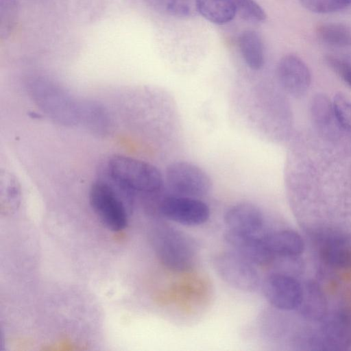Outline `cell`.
I'll list each match as a JSON object with an SVG mask.
<instances>
[{"mask_svg": "<svg viewBox=\"0 0 351 351\" xmlns=\"http://www.w3.org/2000/svg\"><path fill=\"white\" fill-rule=\"evenodd\" d=\"M107 173L112 182L132 194H157L164 184L163 176L157 167L127 156L114 155L110 158Z\"/></svg>", "mask_w": 351, "mask_h": 351, "instance_id": "1", "label": "cell"}, {"mask_svg": "<svg viewBox=\"0 0 351 351\" xmlns=\"http://www.w3.org/2000/svg\"><path fill=\"white\" fill-rule=\"evenodd\" d=\"M152 245L160 263L175 272L189 271L195 265L198 246L186 233L165 224L154 228Z\"/></svg>", "mask_w": 351, "mask_h": 351, "instance_id": "2", "label": "cell"}, {"mask_svg": "<svg viewBox=\"0 0 351 351\" xmlns=\"http://www.w3.org/2000/svg\"><path fill=\"white\" fill-rule=\"evenodd\" d=\"M31 95L37 106L58 123L72 125L79 123L80 102L53 82L37 79L29 84Z\"/></svg>", "mask_w": 351, "mask_h": 351, "instance_id": "3", "label": "cell"}, {"mask_svg": "<svg viewBox=\"0 0 351 351\" xmlns=\"http://www.w3.org/2000/svg\"><path fill=\"white\" fill-rule=\"evenodd\" d=\"M89 202L101 222L110 230L119 232L128 225L125 204L113 185L98 180L89 191Z\"/></svg>", "mask_w": 351, "mask_h": 351, "instance_id": "4", "label": "cell"}, {"mask_svg": "<svg viewBox=\"0 0 351 351\" xmlns=\"http://www.w3.org/2000/svg\"><path fill=\"white\" fill-rule=\"evenodd\" d=\"M165 182L173 195L201 198L211 189L208 174L200 167L187 161L171 163L165 171Z\"/></svg>", "mask_w": 351, "mask_h": 351, "instance_id": "5", "label": "cell"}, {"mask_svg": "<svg viewBox=\"0 0 351 351\" xmlns=\"http://www.w3.org/2000/svg\"><path fill=\"white\" fill-rule=\"evenodd\" d=\"M213 267L221 279L235 289L253 292L260 285V277L254 264L233 251L216 254Z\"/></svg>", "mask_w": 351, "mask_h": 351, "instance_id": "6", "label": "cell"}, {"mask_svg": "<svg viewBox=\"0 0 351 351\" xmlns=\"http://www.w3.org/2000/svg\"><path fill=\"white\" fill-rule=\"evenodd\" d=\"M158 210L164 217L187 226L202 225L210 215V208L201 199L173 194L160 199Z\"/></svg>", "mask_w": 351, "mask_h": 351, "instance_id": "7", "label": "cell"}, {"mask_svg": "<svg viewBox=\"0 0 351 351\" xmlns=\"http://www.w3.org/2000/svg\"><path fill=\"white\" fill-rule=\"evenodd\" d=\"M263 293L268 302L281 311L297 309L302 296V285L293 276L276 272L263 282Z\"/></svg>", "mask_w": 351, "mask_h": 351, "instance_id": "8", "label": "cell"}, {"mask_svg": "<svg viewBox=\"0 0 351 351\" xmlns=\"http://www.w3.org/2000/svg\"><path fill=\"white\" fill-rule=\"evenodd\" d=\"M276 74L282 89L294 97L304 96L311 86V71L306 64L295 55L283 56L277 65Z\"/></svg>", "mask_w": 351, "mask_h": 351, "instance_id": "9", "label": "cell"}, {"mask_svg": "<svg viewBox=\"0 0 351 351\" xmlns=\"http://www.w3.org/2000/svg\"><path fill=\"white\" fill-rule=\"evenodd\" d=\"M321 322L318 346L332 350H345L351 346V317L348 313L336 311L326 315Z\"/></svg>", "mask_w": 351, "mask_h": 351, "instance_id": "10", "label": "cell"}, {"mask_svg": "<svg viewBox=\"0 0 351 351\" xmlns=\"http://www.w3.org/2000/svg\"><path fill=\"white\" fill-rule=\"evenodd\" d=\"M224 239L232 251L254 265H265L275 258L266 247L262 237L228 230Z\"/></svg>", "mask_w": 351, "mask_h": 351, "instance_id": "11", "label": "cell"}, {"mask_svg": "<svg viewBox=\"0 0 351 351\" xmlns=\"http://www.w3.org/2000/svg\"><path fill=\"white\" fill-rule=\"evenodd\" d=\"M224 221L228 230L258 235L263 228L265 217L257 206L249 202H240L226 210Z\"/></svg>", "mask_w": 351, "mask_h": 351, "instance_id": "12", "label": "cell"}, {"mask_svg": "<svg viewBox=\"0 0 351 351\" xmlns=\"http://www.w3.org/2000/svg\"><path fill=\"white\" fill-rule=\"evenodd\" d=\"M265 245L274 258H291L300 256L304 250L301 236L291 230H280L262 236Z\"/></svg>", "mask_w": 351, "mask_h": 351, "instance_id": "13", "label": "cell"}, {"mask_svg": "<svg viewBox=\"0 0 351 351\" xmlns=\"http://www.w3.org/2000/svg\"><path fill=\"white\" fill-rule=\"evenodd\" d=\"M320 256L330 267L346 269L351 268V237L341 234H331L320 245Z\"/></svg>", "mask_w": 351, "mask_h": 351, "instance_id": "14", "label": "cell"}, {"mask_svg": "<svg viewBox=\"0 0 351 351\" xmlns=\"http://www.w3.org/2000/svg\"><path fill=\"white\" fill-rule=\"evenodd\" d=\"M300 315L309 321L321 322L327 315L326 297L317 285L307 282L302 286L300 304L297 308Z\"/></svg>", "mask_w": 351, "mask_h": 351, "instance_id": "15", "label": "cell"}, {"mask_svg": "<svg viewBox=\"0 0 351 351\" xmlns=\"http://www.w3.org/2000/svg\"><path fill=\"white\" fill-rule=\"evenodd\" d=\"M238 44L247 66L253 71L261 70L265 64V51L259 34L252 30L245 31L240 35Z\"/></svg>", "mask_w": 351, "mask_h": 351, "instance_id": "16", "label": "cell"}, {"mask_svg": "<svg viewBox=\"0 0 351 351\" xmlns=\"http://www.w3.org/2000/svg\"><path fill=\"white\" fill-rule=\"evenodd\" d=\"M195 5L204 18L217 25L229 23L237 12L232 0H195Z\"/></svg>", "mask_w": 351, "mask_h": 351, "instance_id": "17", "label": "cell"}, {"mask_svg": "<svg viewBox=\"0 0 351 351\" xmlns=\"http://www.w3.org/2000/svg\"><path fill=\"white\" fill-rule=\"evenodd\" d=\"M86 128L96 133H106L110 126L108 112L103 105L94 101L80 102V120Z\"/></svg>", "mask_w": 351, "mask_h": 351, "instance_id": "18", "label": "cell"}, {"mask_svg": "<svg viewBox=\"0 0 351 351\" xmlns=\"http://www.w3.org/2000/svg\"><path fill=\"white\" fill-rule=\"evenodd\" d=\"M310 109L313 121L319 129L324 132L335 131V128L339 125L335 117L332 102L327 95L323 93L315 95L312 98Z\"/></svg>", "mask_w": 351, "mask_h": 351, "instance_id": "19", "label": "cell"}, {"mask_svg": "<svg viewBox=\"0 0 351 351\" xmlns=\"http://www.w3.org/2000/svg\"><path fill=\"white\" fill-rule=\"evenodd\" d=\"M317 36L334 47H351V28L340 23H322L315 27Z\"/></svg>", "mask_w": 351, "mask_h": 351, "instance_id": "20", "label": "cell"}, {"mask_svg": "<svg viewBox=\"0 0 351 351\" xmlns=\"http://www.w3.org/2000/svg\"><path fill=\"white\" fill-rule=\"evenodd\" d=\"M334 114L339 128L351 132V100L343 93H336L332 100Z\"/></svg>", "mask_w": 351, "mask_h": 351, "instance_id": "21", "label": "cell"}, {"mask_svg": "<svg viewBox=\"0 0 351 351\" xmlns=\"http://www.w3.org/2000/svg\"><path fill=\"white\" fill-rule=\"evenodd\" d=\"M156 10L173 16L188 15L192 8V0H145Z\"/></svg>", "mask_w": 351, "mask_h": 351, "instance_id": "22", "label": "cell"}, {"mask_svg": "<svg viewBox=\"0 0 351 351\" xmlns=\"http://www.w3.org/2000/svg\"><path fill=\"white\" fill-rule=\"evenodd\" d=\"M237 11L246 20L252 22H262L266 19V14L255 0H232Z\"/></svg>", "mask_w": 351, "mask_h": 351, "instance_id": "23", "label": "cell"}, {"mask_svg": "<svg viewBox=\"0 0 351 351\" xmlns=\"http://www.w3.org/2000/svg\"><path fill=\"white\" fill-rule=\"evenodd\" d=\"M306 10L319 14L337 12L345 8L335 0H298Z\"/></svg>", "mask_w": 351, "mask_h": 351, "instance_id": "24", "label": "cell"}, {"mask_svg": "<svg viewBox=\"0 0 351 351\" xmlns=\"http://www.w3.org/2000/svg\"><path fill=\"white\" fill-rule=\"evenodd\" d=\"M325 60L328 66L351 88V63L330 55L326 56Z\"/></svg>", "mask_w": 351, "mask_h": 351, "instance_id": "25", "label": "cell"}, {"mask_svg": "<svg viewBox=\"0 0 351 351\" xmlns=\"http://www.w3.org/2000/svg\"><path fill=\"white\" fill-rule=\"evenodd\" d=\"M344 8L351 5V0H335Z\"/></svg>", "mask_w": 351, "mask_h": 351, "instance_id": "26", "label": "cell"}]
</instances>
